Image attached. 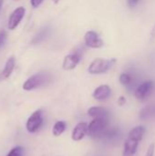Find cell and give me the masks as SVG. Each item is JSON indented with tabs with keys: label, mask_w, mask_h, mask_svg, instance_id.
Returning <instances> with one entry per match:
<instances>
[{
	"label": "cell",
	"mask_w": 155,
	"mask_h": 156,
	"mask_svg": "<svg viewBox=\"0 0 155 156\" xmlns=\"http://www.w3.org/2000/svg\"><path fill=\"white\" fill-rule=\"evenodd\" d=\"M25 12H26L25 8L23 6H19V7L16 8L11 13V15L8 18V24H7L9 29L13 30L19 25V23L22 21V19L25 16Z\"/></svg>",
	"instance_id": "cell-7"
},
{
	"label": "cell",
	"mask_w": 155,
	"mask_h": 156,
	"mask_svg": "<svg viewBox=\"0 0 155 156\" xmlns=\"http://www.w3.org/2000/svg\"><path fill=\"white\" fill-rule=\"evenodd\" d=\"M2 4H3V0H0V9H1V6H2Z\"/></svg>",
	"instance_id": "cell-26"
},
{
	"label": "cell",
	"mask_w": 155,
	"mask_h": 156,
	"mask_svg": "<svg viewBox=\"0 0 155 156\" xmlns=\"http://www.w3.org/2000/svg\"><path fill=\"white\" fill-rule=\"evenodd\" d=\"M132 76L127 72H123L120 75V78H119V80H120V83L123 86H130L132 83Z\"/></svg>",
	"instance_id": "cell-16"
},
{
	"label": "cell",
	"mask_w": 155,
	"mask_h": 156,
	"mask_svg": "<svg viewBox=\"0 0 155 156\" xmlns=\"http://www.w3.org/2000/svg\"><path fill=\"white\" fill-rule=\"evenodd\" d=\"M140 0H127V4L130 7H134L135 5H138Z\"/></svg>",
	"instance_id": "cell-23"
},
{
	"label": "cell",
	"mask_w": 155,
	"mask_h": 156,
	"mask_svg": "<svg viewBox=\"0 0 155 156\" xmlns=\"http://www.w3.org/2000/svg\"><path fill=\"white\" fill-rule=\"evenodd\" d=\"M6 39V33L5 31H1L0 32V48L5 44Z\"/></svg>",
	"instance_id": "cell-20"
},
{
	"label": "cell",
	"mask_w": 155,
	"mask_h": 156,
	"mask_svg": "<svg viewBox=\"0 0 155 156\" xmlns=\"http://www.w3.org/2000/svg\"><path fill=\"white\" fill-rule=\"evenodd\" d=\"M109 111L106 108L100 107V106H92L88 110V115L92 119L95 118H108L109 117Z\"/></svg>",
	"instance_id": "cell-12"
},
{
	"label": "cell",
	"mask_w": 155,
	"mask_h": 156,
	"mask_svg": "<svg viewBox=\"0 0 155 156\" xmlns=\"http://www.w3.org/2000/svg\"><path fill=\"white\" fill-rule=\"evenodd\" d=\"M153 87H154V83L153 80H146V81L143 82L136 88V90L134 91L135 98L141 101H145L150 96V94L153 92Z\"/></svg>",
	"instance_id": "cell-5"
},
{
	"label": "cell",
	"mask_w": 155,
	"mask_h": 156,
	"mask_svg": "<svg viewBox=\"0 0 155 156\" xmlns=\"http://www.w3.org/2000/svg\"><path fill=\"white\" fill-rule=\"evenodd\" d=\"M80 59H81V56L79 52H74L67 55L63 59V64H62L63 69L65 70L74 69L79 63Z\"/></svg>",
	"instance_id": "cell-9"
},
{
	"label": "cell",
	"mask_w": 155,
	"mask_h": 156,
	"mask_svg": "<svg viewBox=\"0 0 155 156\" xmlns=\"http://www.w3.org/2000/svg\"><path fill=\"white\" fill-rule=\"evenodd\" d=\"M43 1L44 0H30V3H31V5L36 8V7L39 6L42 4Z\"/></svg>",
	"instance_id": "cell-21"
},
{
	"label": "cell",
	"mask_w": 155,
	"mask_h": 156,
	"mask_svg": "<svg viewBox=\"0 0 155 156\" xmlns=\"http://www.w3.org/2000/svg\"><path fill=\"white\" fill-rule=\"evenodd\" d=\"M52 1H53V2H54L55 4H58V2H59L60 0H52Z\"/></svg>",
	"instance_id": "cell-25"
},
{
	"label": "cell",
	"mask_w": 155,
	"mask_h": 156,
	"mask_svg": "<svg viewBox=\"0 0 155 156\" xmlns=\"http://www.w3.org/2000/svg\"><path fill=\"white\" fill-rule=\"evenodd\" d=\"M146 130L143 126L142 125H138L134 128H132L130 132H129V134L128 136L138 141V142H142L143 139V136H144V133H145Z\"/></svg>",
	"instance_id": "cell-13"
},
{
	"label": "cell",
	"mask_w": 155,
	"mask_h": 156,
	"mask_svg": "<svg viewBox=\"0 0 155 156\" xmlns=\"http://www.w3.org/2000/svg\"><path fill=\"white\" fill-rule=\"evenodd\" d=\"M66 128H67V123L64 121H58L53 125L52 133L56 137L60 136L66 131Z\"/></svg>",
	"instance_id": "cell-15"
},
{
	"label": "cell",
	"mask_w": 155,
	"mask_h": 156,
	"mask_svg": "<svg viewBox=\"0 0 155 156\" xmlns=\"http://www.w3.org/2000/svg\"><path fill=\"white\" fill-rule=\"evenodd\" d=\"M117 103H118L120 106H123V105L126 103V98H125L124 96H120V97L118 98Z\"/></svg>",
	"instance_id": "cell-22"
},
{
	"label": "cell",
	"mask_w": 155,
	"mask_h": 156,
	"mask_svg": "<svg viewBox=\"0 0 155 156\" xmlns=\"http://www.w3.org/2000/svg\"><path fill=\"white\" fill-rule=\"evenodd\" d=\"M109 128L108 118H95L89 123L88 135L93 139H99L104 136Z\"/></svg>",
	"instance_id": "cell-1"
},
{
	"label": "cell",
	"mask_w": 155,
	"mask_h": 156,
	"mask_svg": "<svg viewBox=\"0 0 155 156\" xmlns=\"http://www.w3.org/2000/svg\"><path fill=\"white\" fill-rule=\"evenodd\" d=\"M88 127L89 124L87 122H81L77 123L71 133V139L74 142H79L85 138L86 135H88Z\"/></svg>",
	"instance_id": "cell-8"
},
{
	"label": "cell",
	"mask_w": 155,
	"mask_h": 156,
	"mask_svg": "<svg viewBox=\"0 0 155 156\" xmlns=\"http://www.w3.org/2000/svg\"><path fill=\"white\" fill-rule=\"evenodd\" d=\"M6 156H24V148L21 146L14 147Z\"/></svg>",
	"instance_id": "cell-17"
},
{
	"label": "cell",
	"mask_w": 155,
	"mask_h": 156,
	"mask_svg": "<svg viewBox=\"0 0 155 156\" xmlns=\"http://www.w3.org/2000/svg\"><path fill=\"white\" fill-rule=\"evenodd\" d=\"M118 135V129L116 127H111V128H108V130L106 131L104 136L109 138V139H112L114 137H116Z\"/></svg>",
	"instance_id": "cell-18"
},
{
	"label": "cell",
	"mask_w": 155,
	"mask_h": 156,
	"mask_svg": "<svg viewBox=\"0 0 155 156\" xmlns=\"http://www.w3.org/2000/svg\"><path fill=\"white\" fill-rule=\"evenodd\" d=\"M15 64H16V61H15V58L13 57L9 58L6 60L5 65V67H4V69H3V70L1 72V79L5 80V79H7L11 75V73L14 70Z\"/></svg>",
	"instance_id": "cell-14"
},
{
	"label": "cell",
	"mask_w": 155,
	"mask_h": 156,
	"mask_svg": "<svg viewBox=\"0 0 155 156\" xmlns=\"http://www.w3.org/2000/svg\"><path fill=\"white\" fill-rule=\"evenodd\" d=\"M151 37L152 38H155V24L154 26L153 27L152 30H151Z\"/></svg>",
	"instance_id": "cell-24"
},
{
	"label": "cell",
	"mask_w": 155,
	"mask_h": 156,
	"mask_svg": "<svg viewBox=\"0 0 155 156\" xmlns=\"http://www.w3.org/2000/svg\"><path fill=\"white\" fill-rule=\"evenodd\" d=\"M155 153V144H151L145 153L144 156H154Z\"/></svg>",
	"instance_id": "cell-19"
},
{
	"label": "cell",
	"mask_w": 155,
	"mask_h": 156,
	"mask_svg": "<svg viewBox=\"0 0 155 156\" xmlns=\"http://www.w3.org/2000/svg\"><path fill=\"white\" fill-rule=\"evenodd\" d=\"M116 59H105V58H96L89 66L88 71L91 75H99L107 72L115 64Z\"/></svg>",
	"instance_id": "cell-3"
},
{
	"label": "cell",
	"mask_w": 155,
	"mask_h": 156,
	"mask_svg": "<svg viewBox=\"0 0 155 156\" xmlns=\"http://www.w3.org/2000/svg\"><path fill=\"white\" fill-rule=\"evenodd\" d=\"M50 80V77L48 73L40 72L32 75L29 77L23 84V90H33L36 89H38L40 87H43L48 83Z\"/></svg>",
	"instance_id": "cell-2"
},
{
	"label": "cell",
	"mask_w": 155,
	"mask_h": 156,
	"mask_svg": "<svg viewBox=\"0 0 155 156\" xmlns=\"http://www.w3.org/2000/svg\"><path fill=\"white\" fill-rule=\"evenodd\" d=\"M140 142L131 138L127 137L123 144V149H122V156H134L137 153L138 147H139Z\"/></svg>",
	"instance_id": "cell-11"
},
{
	"label": "cell",
	"mask_w": 155,
	"mask_h": 156,
	"mask_svg": "<svg viewBox=\"0 0 155 156\" xmlns=\"http://www.w3.org/2000/svg\"><path fill=\"white\" fill-rule=\"evenodd\" d=\"M111 94V89L109 85L107 84H102L100 85L99 87H97L93 93H92V97L94 100L99 101H104L107 99L110 98Z\"/></svg>",
	"instance_id": "cell-10"
},
{
	"label": "cell",
	"mask_w": 155,
	"mask_h": 156,
	"mask_svg": "<svg viewBox=\"0 0 155 156\" xmlns=\"http://www.w3.org/2000/svg\"><path fill=\"white\" fill-rule=\"evenodd\" d=\"M84 41H85L86 46L89 48H100L103 47V45H104L103 40L93 30H90V31L86 32V34L84 36Z\"/></svg>",
	"instance_id": "cell-6"
},
{
	"label": "cell",
	"mask_w": 155,
	"mask_h": 156,
	"mask_svg": "<svg viewBox=\"0 0 155 156\" xmlns=\"http://www.w3.org/2000/svg\"><path fill=\"white\" fill-rule=\"evenodd\" d=\"M43 123V113L41 110L35 111L27 119L26 123V131L29 133H37Z\"/></svg>",
	"instance_id": "cell-4"
}]
</instances>
